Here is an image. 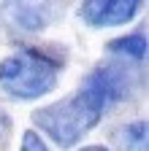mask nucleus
Segmentation results:
<instances>
[{"label": "nucleus", "instance_id": "0eeeda50", "mask_svg": "<svg viewBox=\"0 0 149 151\" xmlns=\"http://www.w3.org/2000/svg\"><path fill=\"white\" fill-rule=\"evenodd\" d=\"M19 151H49L44 138H41V132H35V129H25L22 132V146Z\"/></svg>", "mask_w": 149, "mask_h": 151}, {"label": "nucleus", "instance_id": "423d86ee", "mask_svg": "<svg viewBox=\"0 0 149 151\" xmlns=\"http://www.w3.org/2000/svg\"><path fill=\"white\" fill-rule=\"evenodd\" d=\"M122 151H146V122H130L117 132Z\"/></svg>", "mask_w": 149, "mask_h": 151}, {"label": "nucleus", "instance_id": "6e6552de", "mask_svg": "<svg viewBox=\"0 0 149 151\" xmlns=\"http://www.w3.org/2000/svg\"><path fill=\"white\" fill-rule=\"evenodd\" d=\"M11 132H14V124H11V116L0 108V151H8V143H11Z\"/></svg>", "mask_w": 149, "mask_h": 151}, {"label": "nucleus", "instance_id": "f03ea898", "mask_svg": "<svg viewBox=\"0 0 149 151\" xmlns=\"http://www.w3.org/2000/svg\"><path fill=\"white\" fill-rule=\"evenodd\" d=\"M65 60L44 49H19L0 60V89L11 100L33 103L57 89Z\"/></svg>", "mask_w": 149, "mask_h": 151}, {"label": "nucleus", "instance_id": "7ed1b4c3", "mask_svg": "<svg viewBox=\"0 0 149 151\" xmlns=\"http://www.w3.org/2000/svg\"><path fill=\"white\" fill-rule=\"evenodd\" d=\"M65 0H0V24L19 35H38L60 22Z\"/></svg>", "mask_w": 149, "mask_h": 151}, {"label": "nucleus", "instance_id": "f257e3e1", "mask_svg": "<svg viewBox=\"0 0 149 151\" xmlns=\"http://www.w3.org/2000/svg\"><path fill=\"white\" fill-rule=\"evenodd\" d=\"M127 84H130L127 70H122L114 62L92 68L76 92H71L68 97L52 103V105L33 111L35 132L41 129L60 148L76 146L87 132L98 127L106 108L127 92Z\"/></svg>", "mask_w": 149, "mask_h": 151}, {"label": "nucleus", "instance_id": "39448f33", "mask_svg": "<svg viewBox=\"0 0 149 151\" xmlns=\"http://www.w3.org/2000/svg\"><path fill=\"white\" fill-rule=\"evenodd\" d=\"M106 51L114 54V57H119V60L141 62V60H146V32L138 30V32H130V35L114 38V41L106 43Z\"/></svg>", "mask_w": 149, "mask_h": 151}, {"label": "nucleus", "instance_id": "1a4fd4ad", "mask_svg": "<svg viewBox=\"0 0 149 151\" xmlns=\"http://www.w3.org/2000/svg\"><path fill=\"white\" fill-rule=\"evenodd\" d=\"M79 151H108L106 146H84V148H79Z\"/></svg>", "mask_w": 149, "mask_h": 151}, {"label": "nucleus", "instance_id": "20e7f679", "mask_svg": "<svg viewBox=\"0 0 149 151\" xmlns=\"http://www.w3.org/2000/svg\"><path fill=\"white\" fill-rule=\"evenodd\" d=\"M141 8V0H81L79 19L92 30L127 24Z\"/></svg>", "mask_w": 149, "mask_h": 151}]
</instances>
